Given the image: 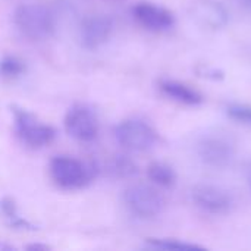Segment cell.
I'll list each match as a JSON object with an SVG mask.
<instances>
[{
	"mask_svg": "<svg viewBox=\"0 0 251 251\" xmlns=\"http://www.w3.org/2000/svg\"><path fill=\"white\" fill-rule=\"evenodd\" d=\"M13 25L26 38L43 41L56 31V15L43 4H21L13 12Z\"/></svg>",
	"mask_w": 251,
	"mask_h": 251,
	"instance_id": "cell-1",
	"label": "cell"
},
{
	"mask_svg": "<svg viewBox=\"0 0 251 251\" xmlns=\"http://www.w3.org/2000/svg\"><path fill=\"white\" fill-rule=\"evenodd\" d=\"M50 178L63 190H78L90 184L96 175V168L71 156H56L49 165Z\"/></svg>",
	"mask_w": 251,
	"mask_h": 251,
	"instance_id": "cell-2",
	"label": "cell"
},
{
	"mask_svg": "<svg viewBox=\"0 0 251 251\" xmlns=\"http://www.w3.org/2000/svg\"><path fill=\"white\" fill-rule=\"evenodd\" d=\"M13 126L16 137L31 149H41L49 146L56 138V129L38 121V118L26 109L12 104Z\"/></svg>",
	"mask_w": 251,
	"mask_h": 251,
	"instance_id": "cell-3",
	"label": "cell"
},
{
	"mask_svg": "<svg viewBox=\"0 0 251 251\" xmlns=\"http://www.w3.org/2000/svg\"><path fill=\"white\" fill-rule=\"evenodd\" d=\"M116 141L129 151H147L153 149L159 140L157 131L144 119L128 118L115 126Z\"/></svg>",
	"mask_w": 251,
	"mask_h": 251,
	"instance_id": "cell-4",
	"label": "cell"
},
{
	"mask_svg": "<svg viewBox=\"0 0 251 251\" xmlns=\"http://www.w3.org/2000/svg\"><path fill=\"white\" fill-rule=\"evenodd\" d=\"M124 203L128 210L143 219H150L162 213L165 199L162 193L147 184H134L124 191Z\"/></svg>",
	"mask_w": 251,
	"mask_h": 251,
	"instance_id": "cell-5",
	"label": "cell"
},
{
	"mask_svg": "<svg viewBox=\"0 0 251 251\" xmlns=\"http://www.w3.org/2000/svg\"><path fill=\"white\" fill-rule=\"evenodd\" d=\"M197 153L203 163L215 169H225L231 166L237 156L235 143L222 134H210L200 140Z\"/></svg>",
	"mask_w": 251,
	"mask_h": 251,
	"instance_id": "cell-6",
	"label": "cell"
},
{
	"mask_svg": "<svg viewBox=\"0 0 251 251\" xmlns=\"http://www.w3.org/2000/svg\"><path fill=\"white\" fill-rule=\"evenodd\" d=\"M65 131L79 143H91L97 138L100 124L96 112L87 104H74L63 119Z\"/></svg>",
	"mask_w": 251,
	"mask_h": 251,
	"instance_id": "cell-7",
	"label": "cell"
},
{
	"mask_svg": "<svg viewBox=\"0 0 251 251\" xmlns=\"http://www.w3.org/2000/svg\"><path fill=\"white\" fill-rule=\"evenodd\" d=\"M191 197L200 209L212 215H225L231 212L235 204L234 196L228 190L212 184H199L193 187Z\"/></svg>",
	"mask_w": 251,
	"mask_h": 251,
	"instance_id": "cell-8",
	"label": "cell"
},
{
	"mask_svg": "<svg viewBox=\"0 0 251 251\" xmlns=\"http://www.w3.org/2000/svg\"><path fill=\"white\" fill-rule=\"evenodd\" d=\"M113 32V19L107 15H88L81 21L79 40L87 50L101 47Z\"/></svg>",
	"mask_w": 251,
	"mask_h": 251,
	"instance_id": "cell-9",
	"label": "cell"
},
{
	"mask_svg": "<svg viewBox=\"0 0 251 251\" xmlns=\"http://www.w3.org/2000/svg\"><path fill=\"white\" fill-rule=\"evenodd\" d=\"M135 21L150 31H166L175 25V15L156 3L140 1L132 7Z\"/></svg>",
	"mask_w": 251,
	"mask_h": 251,
	"instance_id": "cell-10",
	"label": "cell"
},
{
	"mask_svg": "<svg viewBox=\"0 0 251 251\" xmlns=\"http://www.w3.org/2000/svg\"><path fill=\"white\" fill-rule=\"evenodd\" d=\"M159 88L166 97H169L174 101H178L181 104L197 106L204 101V97L199 90H196L194 87H191L182 81H178V79L163 78L159 81Z\"/></svg>",
	"mask_w": 251,
	"mask_h": 251,
	"instance_id": "cell-11",
	"label": "cell"
},
{
	"mask_svg": "<svg viewBox=\"0 0 251 251\" xmlns=\"http://www.w3.org/2000/svg\"><path fill=\"white\" fill-rule=\"evenodd\" d=\"M193 9H194V16L203 25L212 29L224 28L229 21V15L226 9L221 3H216L213 0H197Z\"/></svg>",
	"mask_w": 251,
	"mask_h": 251,
	"instance_id": "cell-12",
	"label": "cell"
},
{
	"mask_svg": "<svg viewBox=\"0 0 251 251\" xmlns=\"http://www.w3.org/2000/svg\"><path fill=\"white\" fill-rule=\"evenodd\" d=\"M0 213L7 222L9 226L15 229H24V231H35L37 226L32 225L28 219L19 215L18 206L12 197H3L0 199Z\"/></svg>",
	"mask_w": 251,
	"mask_h": 251,
	"instance_id": "cell-13",
	"label": "cell"
},
{
	"mask_svg": "<svg viewBox=\"0 0 251 251\" xmlns=\"http://www.w3.org/2000/svg\"><path fill=\"white\" fill-rule=\"evenodd\" d=\"M149 179L162 188H171L176 184V172L175 169L165 162H153L147 168Z\"/></svg>",
	"mask_w": 251,
	"mask_h": 251,
	"instance_id": "cell-14",
	"label": "cell"
},
{
	"mask_svg": "<svg viewBox=\"0 0 251 251\" xmlns=\"http://www.w3.org/2000/svg\"><path fill=\"white\" fill-rule=\"evenodd\" d=\"M107 172L113 178L119 179H131L138 175V165L125 154L113 156L107 163Z\"/></svg>",
	"mask_w": 251,
	"mask_h": 251,
	"instance_id": "cell-15",
	"label": "cell"
},
{
	"mask_svg": "<svg viewBox=\"0 0 251 251\" xmlns=\"http://www.w3.org/2000/svg\"><path fill=\"white\" fill-rule=\"evenodd\" d=\"M25 63L18 56L4 54L0 57V76L6 79H15L24 75Z\"/></svg>",
	"mask_w": 251,
	"mask_h": 251,
	"instance_id": "cell-16",
	"label": "cell"
},
{
	"mask_svg": "<svg viewBox=\"0 0 251 251\" xmlns=\"http://www.w3.org/2000/svg\"><path fill=\"white\" fill-rule=\"evenodd\" d=\"M146 243H147L150 247H153V249H160V250H204V247H201V246H199V244L184 243V241L175 240V238H147Z\"/></svg>",
	"mask_w": 251,
	"mask_h": 251,
	"instance_id": "cell-17",
	"label": "cell"
},
{
	"mask_svg": "<svg viewBox=\"0 0 251 251\" xmlns=\"http://www.w3.org/2000/svg\"><path fill=\"white\" fill-rule=\"evenodd\" d=\"M226 115L243 125L251 126V104L250 103H231L226 107Z\"/></svg>",
	"mask_w": 251,
	"mask_h": 251,
	"instance_id": "cell-18",
	"label": "cell"
},
{
	"mask_svg": "<svg viewBox=\"0 0 251 251\" xmlns=\"http://www.w3.org/2000/svg\"><path fill=\"white\" fill-rule=\"evenodd\" d=\"M25 249L31 251H47V250H50L51 247H50V246H47V244H38V243H35V244H28Z\"/></svg>",
	"mask_w": 251,
	"mask_h": 251,
	"instance_id": "cell-19",
	"label": "cell"
},
{
	"mask_svg": "<svg viewBox=\"0 0 251 251\" xmlns=\"http://www.w3.org/2000/svg\"><path fill=\"white\" fill-rule=\"evenodd\" d=\"M241 3H243V6L249 10V12H251V0H240Z\"/></svg>",
	"mask_w": 251,
	"mask_h": 251,
	"instance_id": "cell-20",
	"label": "cell"
},
{
	"mask_svg": "<svg viewBox=\"0 0 251 251\" xmlns=\"http://www.w3.org/2000/svg\"><path fill=\"white\" fill-rule=\"evenodd\" d=\"M0 250H13V247L12 246H9V244H4V243H0Z\"/></svg>",
	"mask_w": 251,
	"mask_h": 251,
	"instance_id": "cell-21",
	"label": "cell"
}]
</instances>
